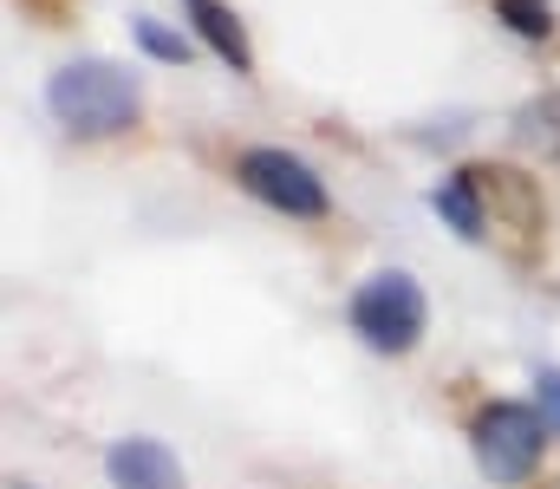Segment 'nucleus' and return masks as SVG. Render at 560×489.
<instances>
[{
    "label": "nucleus",
    "instance_id": "nucleus-1",
    "mask_svg": "<svg viewBox=\"0 0 560 489\" xmlns=\"http://www.w3.org/2000/svg\"><path fill=\"white\" fill-rule=\"evenodd\" d=\"M46 112L72 131V138H118L131 131L143 112V85L138 72L112 66V59H72L46 79Z\"/></svg>",
    "mask_w": 560,
    "mask_h": 489
},
{
    "label": "nucleus",
    "instance_id": "nucleus-2",
    "mask_svg": "<svg viewBox=\"0 0 560 489\" xmlns=\"http://www.w3.org/2000/svg\"><path fill=\"white\" fill-rule=\"evenodd\" d=\"M548 418L535 405H515V398H495L476 411L469 424V451H476V470L495 489H515L541 470V451H548Z\"/></svg>",
    "mask_w": 560,
    "mask_h": 489
},
{
    "label": "nucleus",
    "instance_id": "nucleus-3",
    "mask_svg": "<svg viewBox=\"0 0 560 489\" xmlns=\"http://www.w3.org/2000/svg\"><path fill=\"white\" fill-rule=\"evenodd\" d=\"M346 321L352 333L372 346V352H411L423 339V326H430V301H423V288L405 275V268H385V275H372V281H359L352 288V301H346Z\"/></svg>",
    "mask_w": 560,
    "mask_h": 489
},
{
    "label": "nucleus",
    "instance_id": "nucleus-4",
    "mask_svg": "<svg viewBox=\"0 0 560 489\" xmlns=\"http://www.w3.org/2000/svg\"><path fill=\"white\" fill-rule=\"evenodd\" d=\"M235 183H242L255 202H268V209H280V216H300V222H319V216L332 209L319 170L300 163L293 151H275V144L242 151V158H235Z\"/></svg>",
    "mask_w": 560,
    "mask_h": 489
},
{
    "label": "nucleus",
    "instance_id": "nucleus-5",
    "mask_svg": "<svg viewBox=\"0 0 560 489\" xmlns=\"http://www.w3.org/2000/svg\"><path fill=\"white\" fill-rule=\"evenodd\" d=\"M105 477L112 489H183V464L156 438H118L105 451Z\"/></svg>",
    "mask_w": 560,
    "mask_h": 489
},
{
    "label": "nucleus",
    "instance_id": "nucleus-6",
    "mask_svg": "<svg viewBox=\"0 0 560 489\" xmlns=\"http://www.w3.org/2000/svg\"><path fill=\"white\" fill-rule=\"evenodd\" d=\"M183 13H189V26H196V39L235 72V79H248L255 72V46H248V33H242V20H235V7L229 0H183Z\"/></svg>",
    "mask_w": 560,
    "mask_h": 489
},
{
    "label": "nucleus",
    "instance_id": "nucleus-7",
    "mask_svg": "<svg viewBox=\"0 0 560 489\" xmlns=\"http://www.w3.org/2000/svg\"><path fill=\"white\" fill-rule=\"evenodd\" d=\"M430 209H436V216H443V229H456L463 242H482V235H489V202H482L476 170L443 176V183L430 189Z\"/></svg>",
    "mask_w": 560,
    "mask_h": 489
},
{
    "label": "nucleus",
    "instance_id": "nucleus-8",
    "mask_svg": "<svg viewBox=\"0 0 560 489\" xmlns=\"http://www.w3.org/2000/svg\"><path fill=\"white\" fill-rule=\"evenodd\" d=\"M515 131H522V144H535V151H548V158H560V92H548V98H535V105H522Z\"/></svg>",
    "mask_w": 560,
    "mask_h": 489
},
{
    "label": "nucleus",
    "instance_id": "nucleus-9",
    "mask_svg": "<svg viewBox=\"0 0 560 489\" xmlns=\"http://www.w3.org/2000/svg\"><path fill=\"white\" fill-rule=\"evenodd\" d=\"M131 39H138L150 59H163V66H189V53H196V39H189V33H170V26H163V20H150V13L131 20Z\"/></svg>",
    "mask_w": 560,
    "mask_h": 489
},
{
    "label": "nucleus",
    "instance_id": "nucleus-10",
    "mask_svg": "<svg viewBox=\"0 0 560 489\" xmlns=\"http://www.w3.org/2000/svg\"><path fill=\"white\" fill-rule=\"evenodd\" d=\"M495 20L522 39H548L555 33V7L548 0H495Z\"/></svg>",
    "mask_w": 560,
    "mask_h": 489
},
{
    "label": "nucleus",
    "instance_id": "nucleus-11",
    "mask_svg": "<svg viewBox=\"0 0 560 489\" xmlns=\"http://www.w3.org/2000/svg\"><path fill=\"white\" fill-rule=\"evenodd\" d=\"M535 411L548 418V431H560V365H541V379H535Z\"/></svg>",
    "mask_w": 560,
    "mask_h": 489
},
{
    "label": "nucleus",
    "instance_id": "nucleus-12",
    "mask_svg": "<svg viewBox=\"0 0 560 489\" xmlns=\"http://www.w3.org/2000/svg\"><path fill=\"white\" fill-rule=\"evenodd\" d=\"M13 489H26V484H13Z\"/></svg>",
    "mask_w": 560,
    "mask_h": 489
}]
</instances>
